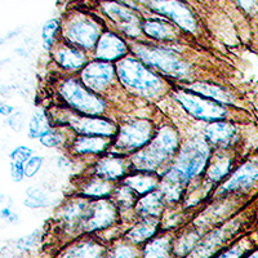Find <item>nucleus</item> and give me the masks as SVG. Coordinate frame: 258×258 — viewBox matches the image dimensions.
I'll return each mask as SVG.
<instances>
[{
	"mask_svg": "<svg viewBox=\"0 0 258 258\" xmlns=\"http://www.w3.org/2000/svg\"><path fill=\"white\" fill-rule=\"evenodd\" d=\"M129 48L132 56L144 62L147 68L158 73L168 82L187 84L195 80V66L176 48L141 40L129 43Z\"/></svg>",
	"mask_w": 258,
	"mask_h": 258,
	"instance_id": "obj_1",
	"label": "nucleus"
},
{
	"mask_svg": "<svg viewBox=\"0 0 258 258\" xmlns=\"http://www.w3.org/2000/svg\"><path fill=\"white\" fill-rule=\"evenodd\" d=\"M182 140L181 132L174 124L158 125L151 142L128 156L131 172H147L161 176L176 158Z\"/></svg>",
	"mask_w": 258,
	"mask_h": 258,
	"instance_id": "obj_2",
	"label": "nucleus"
},
{
	"mask_svg": "<svg viewBox=\"0 0 258 258\" xmlns=\"http://www.w3.org/2000/svg\"><path fill=\"white\" fill-rule=\"evenodd\" d=\"M117 83L121 91L146 102H156L170 92V82L147 68L132 54L115 63Z\"/></svg>",
	"mask_w": 258,
	"mask_h": 258,
	"instance_id": "obj_3",
	"label": "nucleus"
},
{
	"mask_svg": "<svg viewBox=\"0 0 258 258\" xmlns=\"http://www.w3.org/2000/svg\"><path fill=\"white\" fill-rule=\"evenodd\" d=\"M212 155L213 149L202 133L188 136L182 140L176 158L161 174V179L173 182L187 190L188 186L204 176Z\"/></svg>",
	"mask_w": 258,
	"mask_h": 258,
	"instance_id": "obj_4",
	"label": "nucleus"
},
{
	"mask_svg": "<svg viewBox=\"0 0 258 258\" xmlns=\"http://www.w3.org/2000/svg\"><path fill=\"white\" fill-rule=\"evenodd\" d=\"M54 93L58 100V105L71 111L91 116L114 117L111 115V102L87 88L75 75L62 74V77L54 83Z\"/></svg>",
	"mask_w": 258,
	"mask_h": 258,
	"instance_id": "obj_5",
	"label": "nucleus"
},
{
	"mask_svg": "<svg viewBox=\"0 0 258 258\" xmlns=\"http://www.w3.org/2000/svg\"><path fill=\"white\" fill-rule=\"evenodd\" d=\"M54 112L47 110L53 126H61L75 136H102L114 138L119 120L111 116H91L78 114L61 105H54Z\"/></svg>",
	"mask_w": 258,
	"mask_h": 258,
	"instance_id": "obj_6",
	"label": "nucleus"
},
{
	"mask_svg": "<svg viewBox=\"0 0 258 258\" xmlns=\"http://www.w3.org/2000/svg\"><path fill=\"white\" fill-rule=\"evenodd\" d=\"M158 125L149 117H132L119 120L117 132L109 153L129 156L151 142Z\"/></svg>",
	"mask_w": 258,
	"mask_h": 258,
	"instance_id": "obj_7",
	"label": "nucleus"
},
{
	"mask_svg": "<svg viewBox=\"0 0 258 258\" xmlns=\"http://www.w3.org/2000/svg\"><path fill=\"white\" fill-rule=\"evenodd\" d=\"M169 96L194 120L212 123L218 120H229L230 111L227 106L212 101L209 98L194 93L182 85L177 84L170 88Z\"/></svg>",
	"mask_w": 258,
	"mask_h": 258,
	"instance_id": "obj_8",
	"label": "nucleus"
},
{
	"mask_svg": "<svg viewBox=\"0 0 258 258\" xmlns=\"http://www.w3.org/2000/svg\"><path fill=\"white\" fill-rule=\"evenodd\" d=\"M244 223L243 216L235 214L234 217L203 235L195 249L186 258H213L240 236Z\"/></svg>",
	"mask_w": 258,
	"mask_h": 258,
	"instance_id": "obj_9",
	"label": "nucleus"
},
{
	"mask_svg": "<svg viewBox=\"0 0 258 258\" xmlns=\"http://www.w3.org/2000/svg\"><path fill=\"white\" fill-rule=\"evenodd\" d=\"M121 223V214L111 198L89 200L80 222L79 235H98Z\"/></svg>",
	"mask_w": 258,
	"mask_h": 258,
	"instance_id": "obj_10",
	"label": "nucleus"
},
{
	"mask_svg": "<svg viewBox=\"0 0 258 258\" xmlns=\"http://www.w3.org/2000/svg\"><path fill=\"white\" fill-rule=\"evenodd\" d=\"M78 78L87 88L109 101L111 100L112 93L121 89L117 83L116 68L112 62L91 58L78 74Z\"/></svg>",
	"mask_w": 258,
	"mask_h": 258,
	"instance_id": "obj_11",
	"label": "nucleus"
},
{
	"mask_svg": "<svg viewBox=\"0 0 258 258\" xmlns=\"http://www.w3.org/2000/svg\"><path fill=\"white\" fill-rule=\"evenodd\" d=\"M102 32L96 20L85 16H77L62 26V40L92 54Z\"/></svg>",
	"mask_w": 258,
	"mask_h": 258,
	"instance_id": "obj_12",
	"label": "nucleus"
},
{
	"mask_svg": "<svg viewBox=\"0 0 258 258\" xmlns=\"http://www.w3.org/2000/svg\"><path fill=\"white\" fill-rule=\"evenodd\" d=\"M88 203L89 199L87 198L73 194L71 197L63 200L57 209L54 223L59 232H62V239H64V244L79 236V226Z\"/></svg>",
	"mask_w": 258,
	"mask_h": 258,
	"instance_id": "obj_13",
	"label": "nucleus"
},
{
	"mask_svg": "<svg viewBox=\"0 0 258 258\" xmlns=\"http://www.w3.org/2000/svg\"><path fill=\"white\" fill-rule=\"evenodd\" d=\"M257 181L258 161L246 160L235 168L231 174L220 186H217L212 199L229 197V195H240L249 190Z\"/></svg>",
	"mask_w": 258,
	"mask_h": 258,
	"instance_id": "obj_14",
	"label": "nucleus"
},
{
	"mask_svg": "<svg viewBox=\"0 0 258 258\" xmlns=\"http://www.w3.org/2000/svg\"><path fill=\"white\" fill-rule=\"evenodd\" d=\"M147 7L153 12L169 18L178 29L188 34L197 32V20L190 8L185 3H182L181 0H149Z\"/></svg>",
	"mask_w": 258,
	"mask_h": 258,
	"instance_id": "obj_15",
	"label": "nucleus"
},
{
	"mask_svg": "<svg viewBox=\"0 0 258 258\" xmlns=\"http://www.w3.org/2000/svg\"><path fill=\"white\" fill-rule=\"evenodd\" d=\"M109 244L97 235H79L62 245L56 258H103Z\"/></svg>",
	"mask_w": 258,
	"mask_h": 258,
	"instance_id": "obj_16",
	"label": "nucleus"
},
{
	"mask_svg": "<svg viewBox=\"0 0 258 258\" xmlns=\"http://www.w3.org/2000/svg\"><path fill=\"white\" fill-rule=\"evenodd\" d=\"M102 9L103 13L112 21V24L124 36L138 40L142 34V22L135 11L116 2H106L102 6Z\"/></svg>",
	"mask_w": 258,
	"mask_h": 258,
	"instance_id": "obj_17",
	"label": "nucleus"
},
{
	"mask_svg": "<svg viewBox=\"0 0 258 258\" xmlns=\"http://www.w3.org/2000/svg\"><path fill=\"white\" fill-rule=\"evenodd\" d=\"M114 138L102 136H75L66 146V154L73 159L100 158L110 151Z\"/></svg>",
	"mask_w": 258,
	"mask_h": 258,
	"instance_id": "obj_18",
	"label": "nucleus"
},
{
	"mask_svg": "<svg viewBox=\"0 0 258 258\" xmlns=\"http://www.w3.org/2000/svg\"><path fill=\"white\" fill-rule=\"evenodd\" d=\"M87 172L110 182H114V183H119L131 172V164H129L128 156L107 153L100 158L94 159Z\"/></svg>",
	"mask_w": 258,
	"mask_h": 258,
	"instance_id": "obj_19",
	"label": "nucleus"
},
{
	"mask_svg": "<svg viewBox=\"0 0 258 258\" xmlns=\"http://www.w3.org/2000/svg\"><path fill=\"white\" fill-rule=\"evenodd\" d=\"M50 54L56 68L64 75H77L91 59L88 53L64 43L63 40L54 45Z\"/></svg>",
	"mask_w": 258,
	"mask_h": 258,
	"instance_id": "obj_20",
	"label": "nucleus"
},
{
	"mask_svg": "<svg viewBox=\"0 0 258 258\" xmlns=\"http://www.w3.org/2000/svg\"><path fill=\"white\" fill-rule=\"evenodd\" d=\"M202 135L213 151H230L238 142V128L230 120L207 123Z\"/></svg>",
	"mask_w": 258,
	"mask_h": 258,
	"instance_id": "obj_21",
	"label": "nucleus"
},
{
	"mask_svg": "<svg viewBox=\"0 0 258 258\" xmlns=\"http://www.w3.org/2000/svg\"><path fill=\"white\" fill-rule=\"evenodd\" d=\"M128 54H131L129 41L117 35L116 32L106 30L97 41L96 48L92 53V58L116 63Z\"/></svg>",
	"mask_w": 258,
	"mask_h": 258,
	"instance_id": "obj_22",
	"label": "nucleus"
},
{
	"mask_svg": "<svg viewBox=\"0 0 258 258\" xmlns=\"http://www.w3.org/2000/svg\"><path fill=\"white\" fill-rule=\"evenodd\" d=\"M235 156L230 151H213L211 161L207 167L206 173L202 177L203 181L214 187L220 186L235 169Z\"/></svg>",
	"mask_w": 258,
	"mask_h": 258,
	"instance_id": "obj_23",
	"label": "nucleus"
},
{
	"mask_svg": "<svg viewBox=\"0 0 258 258\" xmlns=\"http://www.w3.org/2000/svg\"><path fill=\"white\" fill-rule=\"evenodd\" d=\"M115 186H116V183H114V182L94 176V174L85 170L82 176L78 177L75 194L89 200L105 199V198H111Z\"/></svg>",
	"mask_w": 258,
	"mask_h": 258,
	"instance_id": "obj_24",
	"label": "nucleus"
},
{
	"mask_svg": "<svg viewBox=\"0 0 258 258\" xmlns=\"http://www.w3.org/2000/svg\"><path fill=\"white\" fill-rule=\"evenodd\" d=\"M160 231V218H144L136 220L135 222L126 226L120 238H123L126 243L141 248L147 241L155 238Z\"/></svg>",
	"mask_w": 258,
	"mask_h": 258,
	"instance_id": "obj_25",
	"label": "nucleus"
},
{
	"mask_svg": "<svg viewBox=\"0 0 258 258\" xmlns=\"http://www.w3.org/2000/svg\"><path fill=\"white\" fill-rule=\"evenodd\" d=\"M183 88L194 92V93L200 94V96L209 98L212 101L221 103V105L230 106L234 103L235 98L231 92L222 85L217 83L208 82V80H194V82L187 83V84H179Z\"/></svg>",
	"mask_w": 258,
	"mask_h": 258,
	"instance_id": "obj_26",
	"label": "nucleus"
},
{
	"mask_svg": "<svg viewBox=\"0 0 258 258\" xmlns=\"http://www.w3.org/2000/svg\"><path fill=\"white\" fill-rule=\"evenodd\" d=\"M165 208H167V204L161 197L160 191H153L145 197L138 198L135 208H133V220L160 218L164 213Z\"/></svg>",
	"mask_w": 258,
	"mask_h": 258,
	"instance_id": "obj_27",
	"label": "nucleus"
},
{
	"mask_svg": "<svg viewBox=\"0 0 258 258\" xmlns=\"http://www.w3.org/2000/svg\"><path fill=\"white\" fill-rule=\"evenodd\" d=\"M176 231H160L141 246L140 258H174L173 239Z\"/></svg>",
	"mask_w": 258,
	"mask_h": 258,
	"instance_id": "obj_28",
	"label": "nucleus"
},
{
	"mask_svg": "<svg viewBox=\"0 0 258 258\" xmlns=\"http://www.w3.org/2000/svg\"><path fill=\"white\" fill-rule=\"evenodd\" d=\"M142 34L155 41H168L173 43L178 40V29L168 21L161 18H147L141 24Z\"/></svg>",
	"mask_w": 258,
	"mask_h": 258,
	"instance_id": "obj_29",
	"label": "nucleus"
},
{
	"mask_svg": "<svg viewBox=\"0 0 258 258\" xmlns=\"http://www.w3.org/2000/svg\"><path fill=\"white\" fill-rule=\"evenodd\" d=\"M161 176L147 172H129L123 178V183H125L138 198L145 197L147 194L158 190L160 185Z\"/></svg>",
	"mask_w": 258,
	"mask_h": 258,
	"instance_id": "obj_30",
	"label": "nucleus"
},
{
	"mask_svg": "<svg viewBox=\"0 0 258 258\" xmlns=\"http://www.w3.org/2000/svg\"><path fill=\"white\" fill-rule=\"evenodd\" d=\"M203 235L194 229L188 222L183 227L174 232L173 239V254L174 258H186L198 245Z\"/></svg>",
	"mask_w": 258,
	"mask_h": 258,
	"instance_id": "obj_31",
	"label": "nucleus"
},
{
	"mask_svg": "<svg viewBox=\"0 0 258 258\" xmlns=\"http://www.w3.org/2000/svg\"><path fill=\"white\" fill-rule=\"evenodd\" d=\"M111 199L114 200L117 209L120 212L123 222L125 220V216L128 217V220H126L128 226L135 222V220H133V208H135L136 203H137L138 197L125 183H123V182L116 183L114 192L111 195Z\"/></svg>",
	"mask_w": 258,
	"mask_h": 258,
	"instance_id": "obj_32",
	"label": "nucleus"
},
{
	"mask_svg": "<svg viewBox=\"0 0 258 258\" xmlns=\"http://www.w3.org/2000/svg\"><path fill=\"white\" fill-rule=\"evenodd\" d=\"M258 246V239L254 234H243L240 235L232 244H230L227 248L214 255L213 258H243L249 252H252L254 248Z\"/></svg>",
	"mask_w": 258,
	"mask_h": 258,
	"instance_id": "obj_33",
	"label": "nucleus"
},
{
	"mask_svg": "<svg viewBox=\"0 0 258 258\" xmlns=\"http://www.w3.org/2000/svg\"><path fill=\"white\" fill-rule=\"evenodd\" d=\"M49 115L45 107H36L31 114L27 124V135L31 140H39L52 128Z\"/></svg>",
	"mask_w": 258,
	"mask_h": 258,
	"instance_id": "obj_34",
	"label": "nucleus"
},
{
	"mask_svg": "<svg viewBox=\"0 0 258 258\" xmlns=\"http://www.w3.org/2000/svg\"><path fill=\"white\" fill-rule=\"evenodd\" d=\"M52 198L49 191L39 185L30 186L25 191L24 206L30 209H41L52 206Z\"/></svg>",
	"mask_w": 258,
	"mask_h": 258,
	"instance_id": "obj_35",
	"label": "nucleus"
},
{
	"mask_svg": "<svg viewBox=\"0 0 258 258\" xmlns=\"http://www.w3.org/2000/svg\"><path fill=\"white\" fill-rule=\"evenodd\" d=\"M73 136V133L66 128L52 126L47 133L39 138V142L47 149H61V147L66 149Z\"/></svg>",
	"mask_w": 258,
	"mask_h": 258,
	"instance_id": "obj_36",
	"label": "nucleus"
},
{
	"mask_svg": "<svg viewBox=\"0 0 258 258\" xmlns=\"http://www.w3.org/2000/svg\"><path fill=\"white\" fill-rule=\"evenodd\" d=\"M140 254L141 248L126 243L123 238H119L109 244L103 258H140Z\"/></svg>",
	"mask_w": 258,
	"mask_h": 258,
	"instance_id": "obj_37",
	"label": "nucleus"
},
{
	"mask_svg": "<svg viewBox=\"0 0 258 258\" xmlns=\"http://www.w3.org/2000/svg\"><path fill=\"white\" fill-rule=\"evenodd\" d=\"M61 30V25L57 18L48 20L41 27V41H43V49L50 52L54 45L58 43V34Z\"/></svg>",
	"mask_w": 258,
	"mask_h": 258,
	"instance_id": "obj_38",
	"label": "nucleus"
},
{
	"mask_svg": "<svg viewBox=\"0 0 258 258\" xmlns=\"http://www.w3.org/2000/svg\"><path fill=\"white\" fill-rule=\"evenodd\" d=\"M44 164V158L40 155H32L29 160L25 163V176L27 178L35 177L40 172L41 167Z\"/></svg>",
	"mask_w": 258,
	"mask_h": 258,
	"instance_id": "obj_39",
	"label": "nucleus"
},
{
	"mask_svg": "<svg viewBox=\"0 0 258 258\" xmlns=\"http://www.w3.org/2000/svg\"><path fill=\"white\" fill-rule=\"evenodd\" d=\"M32 155H34V154H32V150L30 149V147L25 146V145H21V146L15 147V149L12 150V153L9 154V159H11V161H13V163H20V164L25 165V163H26Z\"/></svg>",
	"mask_w": 258,
	"mask_h": 258,
	"instance_id": "obj_40",
	"label": "nucleus"
},
{
	"mask_svg": "<svg viewBox=\"0 0 258 258\" xmlns=\"http://www.w3.org/2000/svg\"><path fill=\"white\" fill-rule=\"evenodd\" d=\"M7 124H8V125L11 126L13 131H16V132H20V131H22L25 126L24 114H22V112H13L11 116H8Z\"/></svg>",
	"mask_w": 258,
	"mask_h": 258,
	"instance_id": "obj_41",
	"label": "nucleus"
},
{
	"mask_svg": "<svg viewBox=\"0 0 258 258\" xmlns=\"http://www.w3.org/2000/svg\"><path fill=\"white\" fill-rule=\"evenodd\" d=\"M25 167L20 163H13L11 161V178L13 182H21L25 178Z\"/></svg>",
	"mask_w": 258,
	"mask_h": 258,
	"instance_id": "obj_42",
	"label": "nucleus"
},
{
	"mask_svg": "<svg viewBox=\"0 0 258 258\" xmlns=\"http://www.w3.org/2000/svg\"><path fill=\"white\" fill-rule=\"evenodd\" d=\"M36 238H38V234H36V232H34V234L27 235V236H25V238L20 239V240L17 241V248L20 250H29V249H31L32 246L35 245Z\"/></svg>",
	"mask_w": 258,
	"mask_h": 258,
	"instance_id": "obj_43",
	"label": "nucleus"
},
{
	"mask_svg": "<svg viewBox=\"0 0 258 258\" xmlns=\"http://www.w3.org/2000/svg\"><path fill=\"white\" fill-rule=\"evenodd\" d=\"M236 3L240 6L241 9H244L246 13H255L258 11V0H236Z\"/></svg>",
	"mask_w": 258,
	"mask_h": 258,
	"instance_id": "obj_44",
	"label": "nucleus"
},
{
	"mask_svg": "<svg viewBox=\"0 0 258 258\" xmlns=\"http://www.w3.org/2000/svg\"><path fill=\"white\" fill-rule=\"evenodd\" d=\"M0 220L8 221L11 223H17L18 222V216L12 211L11 208L6 207V208L0 209Z\"/></svg>",
	"mask_w": 258,
	"mask_h": 258,
	"instance_id": "obj_45",
	"label": "nucleus"
},
{
	"mask_svg": "<svg viewBox=\"0 0 258 258\" xmlns=\"http://www.w3.org/2000/svg\"><path fill=\"white\" fill-rule=\"evenodd\" d=\"M13 112H15L13 106H11V105H8V103L2 102V101H0V115H3V116H11Z\"/></svg>",
	"mask_w": 258,
	"mask_h": 258,
	"instance_id": "obj_46",
	"label": "nucleus"
},
{
	"mask_svg": "<svg viewBox=\"0 0 258 258\" xmlns=\"http://www.w3.org/2000/svg\"><path fill=\"white\" fill-rule=\"evenodd\" d=\"M243 258H258V246L257 248H254L252 252H249L248 254L245 255V257H243Z\"/></svg>",
	"mask_w": 258,
	"mask_h": 258,
	"instance_id": "obj_47",
	"label": "nucleus"
}]
</instances>
